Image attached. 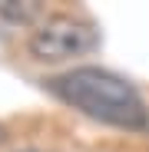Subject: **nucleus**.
I'll return each instance as SVG.
<instances>
[{
    "label": "nucleus",
    "instance_id": "obj_1",
    "mask_svg": "<svg viewBox=\"0 0 149 152\" xmlns=\"http://www.w3.org/2000/svg\"><path fill=\"white\" fill-rule=\"evenodd\" d=\"M50 89L96 122L116 126V129H149V113L136 86L103 66L70 69L50 80Z\"/></svg>",
    "mask_w": 149,
    "mask_h": 152
},
{
    "label": "nucleus",
    "instance_id": "obj_2",
    "mask_svg": "<svg viewBox=\"0 0 149 152\" xmlns=\"http://www.w3.org/2000/svg\"><path fill=\"white\" fill-rule=\"evenodd\" d=\"M99 46V30L76 17H50L30 37V53L43 63H63Z\"/></svg>",
    "mask_w": 149,
    "mask_h": 152
},
{
    "label": "nucleus",
    "instance_id": "obj_3",
    "mask_svg": "<svg viewBox=\"0 0 149 152\" xmlns=\"http://www.w3.org/2000/svg\"><path fill=\"white\" fill-rule=\"evenodd\" d=\"M0 17H7L13 23H33L37 17H43V4H37V0H27V4L0 0Z\"/></svg>",
    "mask_w": 149,
    "mask_h": 152
},
{
    "label": "nucleus",
    "instance_id": "obj_4",
    "mask_svg": "<svg viewBox=\"0 0 149 152\" xmlns=\"http://www.w3.org/2000/svg\"><path fill=\"white\" fill-rule=\"evenodd\" d=\"M0 139H4V136H0Z\"/></svg>",
    "mask_w": 149,
    "mask_h": 152
}]
</instances>
